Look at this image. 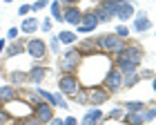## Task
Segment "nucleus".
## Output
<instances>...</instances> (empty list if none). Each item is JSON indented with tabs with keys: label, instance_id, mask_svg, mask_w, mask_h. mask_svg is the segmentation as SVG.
<instances>
[{
	"label": "nucleus",
	"instance_id": "1",
	"mask_svg": "<svg viewBox=\"0 0 156 125\" xmlns=\"http://www.w3.org/2000/svg\"><path fill=\"white\" fill-rule=\"evenodd\" d=\"M98 45H101L105 52H109V54H118L123 49V40H120L116 34H103V36L98 38Z\"/></svg>",
	"mask_w": 156,
	"mask_h": 125
},
{
	"label": "nucleus",
	"instance_id": "2",
	"mask_svg": "<svg viewBox=\"0 0 156 125\" xmlns=\"http://www.w3.org/2000/svg\"><path fill=\"white\" fill-rule=\"evenodd\" d=\"M118 54H120L118 60H127V62H132V65H138V62L143 60V52H140L138 47H123Z\"/></svg>",
	"mask_w": 156,
	"mask_h": 125
},
{
	"label": "nucleus",
	"instance_id": "3",
	"mask_svg": "<svg viewBox=\"0 0 156 125\" xmlns=\"http://www.w3.org/2000/svg\"><path fill=\"white\" fill-rule=\"evenodd\" d=\"M58 87H60V92L62 94H76L78 92V78L76 76H72V74H65L62 78L58 80Z\"/></svg>",
	"mask_w": 156,
	"mask_h": 125
},
{
	"label": "nucleus",
	"instance_id": "4",
	"mask_svg": "<svg viewBox=\"0 0 156 125\" xmlns=\"http://www.w3.org/2000/svg\"><path fill=\"white\" fill-rule=\"evenodd\" d=\"M25 49L29 52V56H34V58H42V56L47 54V45H45V40L34 38V40H29V43H27Z\"/></svg>",
	"mask_w": 156,
	"mask_h": 125
},
{
	"label": "nucleus",
	"instance_id": "5",
	"mask_svg": "<svg viewBox=\"0 0 156 125\" xmlns=\"http://www.w3.org/2000/svg\"><path fill=\"white\" fill-rule=\"evenodd\" d=\"M105 83H107V89H112V92H118V89L123 87V72H118V69H112V72H107V78H105Z\"/></svg>",
	"mask_w": 156,
	"mask_h": 125
},
{
	"label": "nucleus",
	"instance_id": "6",
	"mask_svg": "<svg viewBox=\"0 0 156 125\" xmlns=\"http://www.w3.org/2000/svg\"><path fill=\"white\" fill-rule=\"evenodd\" d=\"M36 119L45 125V123H49L54 119V112H51V105H49V103L45 101V103H38L36 105Z\"/></svg>",
	"mask_w": 156,
	"mask_h": 125
},
{
	"label": "nucleus",
	"instance_id": "7",
	"mask_svg": "<svg viewBox=\"0 0 156 125\" xmlns=\"http://www.w3.org/2000/svg\"><path fill=\"white\" fill-rule=\"evenodd\" d=\"M62 20H65V23H69V25H80L83 13H80V9H78V7L69 5L67 9H65V13H62Z\"/></svg>",
	"mask_w": 156,
	"mask_h": 125
},
{
	"label": "nucleus",
	"instance_id": "8",
	"mask_svg": "<svg viewBox=\"0 0 156 125\" xmlns=\"http://www.w3.org/2000/svg\"><path fill=\"white\" fill-rule=\"evenodd\" d=\"M96 25H98V16H96V13H89V16H83L80 25H76V27H78L80 34H87V31H94Z\"/></svg>",
	"mask_w": 156,
	"mask_h": 125
},
{
	"label": "nucleus",
	"instance_id": "9",
	"mask_svg": "<svg viewBox=\"0 0 156 125\" xmlns=\"http://www.w3.org/2000/svg\"><path fill=\"white\" fill-rule=\"evenodd\" d=\"M78 62H80V52L78 49H69L62 56V69H74Z\"/></svg>",
	"mask_w": 156,
	"mask_h": 125
},
{
	"label": "nucleus",
	"instance_id": "10",
	"mask_svg": "<svg viewBox=\"0 0 156 125\" xmlns=\"http://www.w3.org/2000/svg\"><path fill=\"white\" fill-rule=\"evenodd\" d=\"M114 16L118 18V20H129L132 16H134V7L129 5V2H120L118 7H116V13Z\"/></svg>",
	"mask_w": 156,
	"mask_h": 125
},
{
	"label": "nucleus",
	"instance_id": "11",
	"mask_svg": "<svg viewBox=\"0 0 156 125\" xmlns=\"http://www.w3.org/2000/svg\"><path fill=\"white\" fill-rule=\"evenodd\" d=\"M101 119H103V112L98 107H94V109H89V112L83 116V125H96Z\"/></svg>",
	"mask_w": 156,
	"mask_h": 125
},
{
	"label": "nucleus",
	"instance_id": "12",
	"mask_svg": "<svg viewBox=\"0 0 156 125\" xmlns=\"http://www.w3.org/2000/svg\"><path fill=\"white\" fill-rule=\"evenodd\" d=\"M45 74H47L45 67H34V69H29V80L31 83H40L42 78H45Z\"/></svg>",
	"mask_w": 156,
	"mask_h": 125
},
{
	"label": "nucleus",
	"instance_id": "13",
	"mask_svg": "<svg viewBox=\"0 0 156 125\" xmlns=\"http://www.w3.org/2000/svg\"><path fill=\"white\" fill-rule=\"evenodd\" d=\"M107 92H103V89H94V92H91V96H89V101L94 103V105H101V103H105L107 101Z\"/></svg>",
	"mask_w": 156,
	"mask_h": 125
},
{
	"label": "nucleus",
	"instance_id": "14",
	"mask_svg": "<svg viewBox=\"0 0 156 125\" xmlns=\"http://www.w3.org/2000/svg\"><path fill=\"white\" fill-rule=\"evenodd\" d=\"M150 20H147L145 16H138V18H134V29H136V31H147V29H150Z\"/></svg>",
	"mask_w": 156,
	"mask_h": 125
},
{
	"label": "nucleus",
	"instance_id": "15",
	"mask_svg": "<svg viewBox=\"0 0 156 125\" xmlns=\"http://www.w3.org/2000/svg\"><path fill=\"white\" fill-rule=\"evenodd\" d=\"M76 40V34L74 31H60L58 34V43H62V45H72Z\"/></svg>",
	"mask_w": 156,
	"mask_h": 125
},
{
	"label": "nucleus",
	"instance_id": "16",
	"mask_svg": "<svg viewBox=\"0 0 156 125\" xmlns=\"http://www.w3.org/2000/svg\"><path fill=\"white\" fill-rule=\"evenodd\" d=\"M36 29H38V23H36V18H25V23H23V31L31 34V31H36Z\"/></svg>",
	"mask_w": 156,
	"mask_h": 125
},
{
	"label": "nucleus",
	"instance_id": "17",
	"mask_svg": "<svg viewBox=\"0 0 156 125\" xmlns=\"http://www.w3.org/2000/svg\"><path fill=\"white\" fill-rule=\"evenodd\" d=\"M118 72H123V74L136 72V65H132V62H127V60H118Z\"/></svg>",
	"mask_w": 156,
	"mask_h": 125
},
{
	"label": "nucleus",
	"instance_id": "18",
	"mask_svg": "<svg viewBox=\"0 0 156 125\" xmlns=\"http://www.w3.org/2000/svg\"><path fill=\"white\" fill-rule=\"evenodd\" d=\"M51 16L56 20H62V9H60V0H56V2L51 5Z\"/></svg>",
	"mask_w": 156,
	"mask_h": 125
},
{
	"label": "nucleus",
	"instance_id": "19",
	"mask_svg": "<svg viewBox=\"0 0 156 125\" xmlns=\"http://www.w3.org/2000/svg\"><path fill=\"white\" fill-rule=\"evenodd\" d=\"M13 98V89L11 87H0V101H11Z\"/></svg>",
	"mask_w": 156,
	"mask_h": 125
},
{
	"label": "nucleus",
	"instance_id": "20",
	"mask_svg": "<svg viewBox=\"0 0 156 125\" xmlns=\"http://www.w3.org/2000/svg\"><path fill=\"white\" fill-rule=\"evenodd\" d=\"M23 49H25V47L20 45V43H11V45H9V56H18Z\"/></svg>",
	"mask_w": 156,
	"mask_h": 125
},
{
	"label": "nucleus",
	"instance_id": "21",
	"mask_svg": "<svg viewBox=\"0 0 156 125\" xmlns=\"http://www.w3.org/2000/svg\"><path fill=\"white\" fill-rule=\"evenodd\" d=\"M138 80V76H136V72H129L127 74V78L123 80V85H134V83Z\"/></svg>",
	"mask_w": 156,
	"mask_h": 125
},
{
	"label": "nucleus",
	"instance_id": "22",
	"mask_svg": "<svg viewBox=\"0 0 156 125\" xmlns=\"http://www.w3.org/2000/svg\"><path fill=\"white\" fill-rule=\"evenodd\" d=\"M143 121H145L143 114H132V116H129V123H132V125H140Z\"/></svg>",
	"mask_w": 156,
	"mask_h": 125
},
{
	"label": "nucleus",
	"instance_id": "23",
	"mask_svg": "<svg viewBox=\"0 0 156 125\" xmlns=\"http://www.w3.org/2000/svg\"><path fill=\"white\" fill-rule=\"evenodd\" d=\"M125 107H127V109H129V112H138V109H140V107H143V103H134V101H132V103H127V105H125Z\"/></svg>",
	"mask_w": 156,
	"mask_h": 125
},
{
	"label": "nucleus",
	"instance_id": "24",
	"mask_svg": "<svg viewBox=\"0 0 156 125\" xmlns=\"http://www.w3.org/2000/svg\"><path fill=\"white\" fill-rule=\"evenodd\" d=\"M18 125H42V123H40L38 119H23Z\"/></svg>",
	"mask_w": 156,
	"mask_h": 125
},
{
	"label": "nucleus",
	"instance_id": "25",
	"mask_svg": "<svg viewBox=\"0 0 156 125\" xmlns=\"http://www.w3.org/2000/svg\"><path fill=\"white\" fill-rule=\"evenodd\" d=\"M127 34H129V29H127V27H118V29H116V36H118V38H125Z\"/></svg>",
	"mask_w": 156,
	"mask_h": 125
},
{
	"label": "nucleus",
	"instance_id": "26",
	"mask_svg": "<svg viewBox=\"0 0 156 125\" xmlns=\"http://www.w3.org/2000/svg\"><path fill=\"white\" fill-rule=\"evenodd\" d=\"M74 98H76L78 103H85V101H87V94H85V92H83V94H78V92H76V94H74Z\"/></svg>",
	"mask_w": 156,
	"mask_h": 125
},
{
	"label": "nucleus",
	"instance_id": "27",
	"mask_svg": "<svg viewBox=\"0 0 156 125\" xmlns=\"http://www.w3.org/2000/svg\"><path fill=\"white\" fill-rule=\"evenodd\" d=\"M29 9H31L29 5H23V7H20V9H18V13H20V16H25V13H29Z\"/></svg>",
	"mask_w": 156,
	"mask_h": 125
},
{
	"label": "nucleus",
	"instance_id": "28",
	"mask_svg": "<svg viewBox=\"0 0 156 125\" xmlns=\"http://www.w3.org/2000/svg\"><path fill=\"white\" fill-rule=\"evenodd\" d=\"M7 36H9L11 40H16V36H18V29H16V27H11V29H9V34H7Z\"/></svg>",
	"mask_w": 156,
	"mask_h": 125
},
{
	"label": "nucleus",
	"instance_id": "29",
	"mask_svg": "<svg viewBox=\"0 0 156 125\" xmlns=\"http://www.w3.org/2000/svg\"><path fill=\"white\" fill-rule=\"evenodd\" d=\"M45 5H47L45 0H38V2H34V5H31V9H42Z\"/></svg>",
	"mask_w": 156,
	"mask_h": 125
},
{
	"label": "nucleus",
	"instance_id": "30",
	"mask_svg": "<svg viewBox=\"0 0 156 125\" xmlns=\"http://www.w3.org/2000/svg\"><path fill=\"white\" fill-rule=\"evenodd\" d=\"M13 80H16V83L25 80V74H20V72H13Z\"/></svg>",
	"mask_w": 156,
	"mask_h": 125
},
{
	"label": "nucleus",
	"instance_id": "31",
	"mask_svg": "<svg viewBox=\"0 0 156 125\" xmlns=\"http://www.w3.org/2000/svg\"><path fill=\"white\" fill-rule=\"evenodd\" d=\"M42 29H45V31L51 29V20H45V23H42Z\"/></svg>",
	"mask_w": 156,
	"mask_h": 125
},
{
	"label": "nucleus",
	"instance_id": "32",
	"mask_svg": "<svg viewBox=\"0 0 156 125\" xmlns=\"http://www.w3.org/2000/svg\"><path fill=\"white\" fill-rule=\"evenodd\" d=\"M49 125H65V121H60V119H51V121H49Z\"/></svg>",
	"mask_w": 156,
	"mask_h": 125
},
{
	"label": "nucleus",
	"instance_id": "33",
	"mask_svg": "<svg viewBox=\"0 0 156 125\" xmlns=\"http://www.w3.org/2000/svg\"><path fill=\"white\" fill-rule=\"evenodd\" d=\"M65 125H78V121H76V119H74V116H69V119H67V121H65Z\"/></svg>",
	"mask_w": 156,
	"mask_h": 125
},
{
	"label": "nucleus",
	"instance_id": "34",
	"mask_svg": "<svg viewBox=\"0 0 156 125\" xmlns=\"http://www.w3.org/2000/svg\"><path fill=\"white\" fill-rule=\"evenodd\" d=\"M112 116H114V119H120V116H123V109H114V112H112Z\"/></svg>",
	"mask_w": 156,
	"mask_h": 125
},
{
	"label": "nucleus",
	"instance_id": "35",
	"mask_svg": "<svg viewBox=\"0 0 156 125\" xmlns=\"http://www.w3.org/2000/svg\"><path fill=\"white\" fill-rule=\"evenodd\" d=\"M5 121H7V114H5V112H2V107H0V125H2V123H5Z\"/></svg>",
	"mask_w": 156,
	"mask_h": 125
},
{
	"label": "nucleus",
	"instance_id": "36",
	"mask_svg": "<svg viewBox=\"0 0 156 125\" xmlns=\"http://www.w3.org/2000/svg\"><path fill=\"white\" fill-rule=\"evenodd\" d=\"M154 116H156V109H150V112L145 114V119H154Z\"/></svg>",
	"mask_w": 156,
	"mask_h": 125
},
{
	"label": "nucleus",
	"instance_id": "37",
	"mask_svg": "<svg viewBox=\"0 0 156 125\" xmlns=\"http://www.w3.org/2000/svg\"><path fill=\"white\" fill-rule=\"evenodd\" d=\"M60 2H65V5H76L78 0H60Z\"/></svg>",
	"mask_w": 156,
	"mask_h": 125
},
{
	"label": "nucleus",
	"instance_id": "38",
	"mask_svg": "<svg viewBox=\"0 0 156 125\" xmlns=\"http://www.w3.org/2000/svg\"><path fill=\"white\" fill-rule=\"evenodd\" d=\"M152 87H154V92H156V78H154V80H152Z\"/></svg>",
	"mask_w": 156,
	"mask_h": 125
},
{
	"label": "nucleus",
	"instance_id": "39",
	"mask_svg": "<svg viewBox=\"0 0 156 125\" xmlns=\"http://www.w3.org/2000/svg\"><path fill=\"white\" fill-rule=\"evenodd\" d=\"M5 49V43H2V40H0V52H2Z\"/></svg>",
	"mask_w": 156,
	"mask_h": 125
},
{
	"label": "nucleus",
	"instance_id": "40",
	"mask_svg": "<svg viewBox=\"0 0 156 125\" xmlns=\"http://www.w3.org/2000/svg\"><path fill=\"white\" fill-rule=\"evenodd\" d=\"M5 2H13V0H5Z\"/></svg>",
	"mask_w": 156,
	"mask_h": 125
},
{
	"label": "nucleus",
	"instance_id": "41",
	"mask_svg": "<svg viewBox=\"0 0 156 125\" xmlns=\"http://www.w3.org/2000/svg\"><path fill=\"white\" fill-rule=\"evenodd\" d=\"M0 107H2V101H0Z\"/></svg>",
	"mask_w": 156,
	"mask_h": 125
},
{
	"label": "nucleus",
	"instance_id": "42",
	"mask_svg": "<svg viewBox=\"0 0 156 125\" xmlns=\"http://www.w3.org/2000/svg\"><path fill=\"white\" fill-rule=\"evenodd\" d=\"M140 125H143V123H140Z\"/></svg>",
	"mask_w": 156,
	"mask_h": 125
}]
</instances>
